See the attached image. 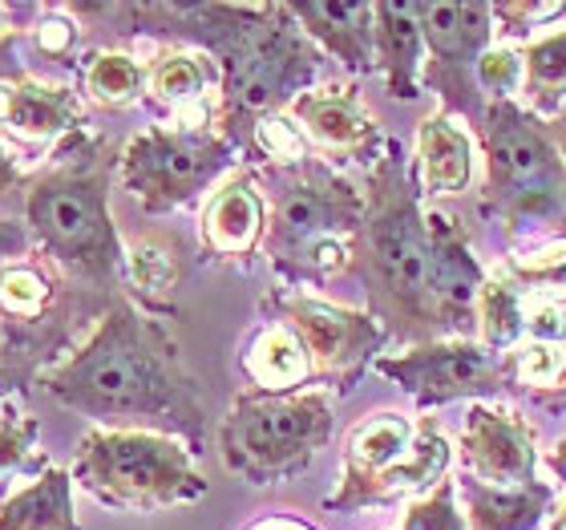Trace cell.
I'll list each match as a JSON object with an SVG mask.
<instances>
[{
	"label": "cell",
	"instance_id": "cell-16",
	"mask_svg": "<svg viewBox=\"0 0 566 530\" xmlns=\"http://www.w3.org/2000/svg\"><path fill=\"white\" fill-rule=\"evenodd\" d=\"M429 224V295H433L437 332L478 341V295L490 271L470 243V231L446 207H424Z\"/></svg>",
	"mask_w": 566,
	"mask_h": 530
},
{
	"label": "cell",
	"instance_id": "cell-39",
	"mask_svg": "<svg viewBox=\"0 0 566 530\" xmlns=\"http://www.w3.org/2000/svg\"><path fill=\"white\" fill-rule=\"evenodd\" d=\"M21 183H24V170L17 163V154L0 142V199H9L12 190H21Z\"/></svg>",
	"mask_w": 566,
	"mask_h": 530
},
{
	"label": "cell",
	"instance_id": "cell-32",
	"mask_svg": "<svg viewBox=\"0 0 566 530\" xmlns=\"http://www.w3.org/2000/svg\"><path fill=\"white\" fill-rule=\"evenodd\" d=\"M502 271L518 283L522 295L566 308V236H546L506 251Z\"/></svg>",
	"mask_w": 566,
	"mask_h": 530
},
{
	"label": "cell",
	"instance_id": "cell-8",
	"mask_svg": "<svg viewBox=\"0 0 566 530\" xmlns=\"http://www.w3.org/2000/svg\"><path fill=\"white\" fill-rule=\"evenodd\" d=\"M458 449L429 413H368L344 437L340 482L324 498L332 515H356L368 507H389L397 498H421L449 478Z\"/></svg>",
	"mask_w": 566,
	"mask_h": 530
},
{
	"label": "cell",
	"instance_id": "cell-38",
	"mask_svg": "<svg viewBox=\"0 0 566 530\" xmlns=\"http://www.w3.org/2000/svg\"><path fill=\"white\" fill-rule=\"evenodd\" d=\"M36 243L29 236V227L17 224V219H0V271L9 268V263L24 260V256H33Z\"/></svg>",
	"mask_w": 566,
	"mask_h": 530
},
{
	"label": "cell",
	"instance_id": "cell-9",
	"mask_svg": "<svg viewBox=\"0 0 566 530\" xmlns=\"http://www.w3.org/2000/svg\"><path fill=\"white\" fill-rule=\"evenodd\" d=\"M336 405L340 397L319 385L295 393H235L214 437L223 470L248 486H280L300 478L332 441Z\"/></svg>",
	"mask_w": 566,
	"mask_h": 530
},
{
	"label": "cell",
	"instance_id": "cell-28",
	"mask_svg": "<svg viewBox=\"0 0 566 530\" xmlns=\"http://www.w3.org/2000/svg\"><path fill=\"white\" fill-rule=\"evenodd\" d=\"M510 381V397H531L534 405L566 409V349L555 341H534L526 336L502 353Z\"/></svg>",
	"mask_w": 566,
	"mask_h": 530
},
{
	"label": "cell",
	"instance_id": "cell-2",
	"mask_svg": "<svg viewBox=\"0 0 566 530\" xmlns=\"http://www.w3.org/2000/svg\"><path fill=\"white\" fill-rule=\"evenodd\" d=\"M36 385L61 409L82 413L102 429L175 434L190 449L207 437V401L175 332L126 292L109 300L94 332Z\"/></svg>",
	"mask_w": 566,
	"mask_h": 530
},
{
	"label": "cell",
	"instance_id": "cell-24",
	"mask_svg": "<svg viewBox=\"0 0 566 530\" xmlns=\"http://www.w3.org/2000/svg\"><path fill=\"white\" fill-rule=\"evenodd\" d=\"M239 368L248 377V389L295 393L316 385V377H312V356L300 344V336L287 324H280V320H263L260 329L251 332L243 353H239Z\"/></svg>",
	"mask_w": 566,
	"mask_h": 530
},
{
	"label": "cell",
	"instance_id": "cell-5",
	"mask_svg": "<svg viewBox=\"0 0 566 530\" xmlns=\"http://www.w3.org/2000/svg\"><path fill=\"white\" fill-rule=\"evenodd\" d=\"M260 175L268 187L263 256L275 280L292 292H307L348 276L365 224V187H356L324 154Z\"/></svg>",
	"mask_w": 566,
	"mask_h": 530
},
{
	"label": "cell",
	"instance_id": "cell-42",
	"mask_svg": "<svg viewBox=\"0 0 566 530\" xmlns=\"http://www.w3.org/2000/svg\"><path fill=\"white\" fill-rule=\"evenodd\" d=\"M543 530H566V490H558L555 510H551V519H546Z\"/></svg>",
	"mask_w": 566,
	"mask_h": 530
},
{
	"label": "cell",
	"instance_id": "cell-21",
	"mask_svg": "<svg viewBox=\"0 0 566 530\" xmlns=\"http://www.w3.org/2000/svg\"><path fill=\"white\" fill-rule=\"evenodd\" d=\"M478 138L461 131L449 114H424L417 122L413 138V178L421 187V199H441V195H458L473 183L478 170Z\"/></svg>",
	"mask_w": 566,
	"mask_h": 530
},
{
	"label": "cell",
	"instance_id": "cell-14",
	"mask_svg": "<svg viewBox=\"0 0 566 530\" xmlns=\"http://www.w3.org/2000/svg\"><path fill=\"white\" fill-rule=\"evenodd\" d=\"M377 377L413 397L421 413L453 405V401H497L510 397V381L502 356L490 353L485 344L473 336H446V341H429L401 349V353H385L373 365Z\"/></svg>",
	"mask_w": 566,
	"mask_h": 530
},
{
	"label": "cell",
	"instance_id": "cell-44",
	"mask_svg": "<svg viewBox=\"0 0 566 530\" xmlns=\"http://www.w3.org/2000/svg\"><path fill=\"white\" fill-rule=\"evenodd\" d=\"M12 17H17V4H12V9L9 4H0V33H9L12 29Z\"/></svg>",
	"mask_w": 566,
	"mask_h": 530
},
{
	"label": "cell",
	"instance_id": "cell-45",
	"mask_svg": "<svg viewBox=\"0 0 566 530\" xmlns=\"http://www.w3.org/2000/svg\"><path fill=\"white\" fill-rule=\"evenodd\" d=\"M0 413H4V401H0Z\"/></svg>",
	"mask_w": 566,
	"mask_h": 530
},
{
	"label": "cell",
	"instance_id": "cell-13",
	"mask_svg": "<svg viewBox=\"0 0 566 530\" xmlns=\"http://www.w3.org/2000/svg\"><path fill=\"white\" fill-rule=\"evenodd\" d=\"M424 73L421 85L437 94L441 114L482 131L485 94L478 85V61L494 45V9L482 0H421Z\"/></svg>",
	"mask_w": 566,
	"mask_h": 530
},
{
	"label": "cell",
	"instance_id": "cell-41",
	"mask_svg": "<svg viewBox=\"0 0 566 530\" xmlns=\"http://www.w3.org/2000/svg\"><path fill=\"white\" fill-rule=\"evenodd\" d=\"M243 530H316V527L307 519H295V515H263V519H255Z\"/></svg>",
	"mask_w": 566,
	"mask_h": 530
},
{
	"label": "cell",
	"instance_id": "cell-11",
	"mask_svg": "<svg viewBox=\"0 0 566 530\" xmlns=\"http://www.w3.org/2000/svg\"><path fill=\"white\" fill-rule=\"evenodd\" d=\"M239 163V150L214 126L154 122L122 142L118 187L146 215H170L199 195H211Z\"/></svg>",
	"mask_w": 566,
	"mask_h": 530
},
{
	"label": "cell",
	"instance_id": "cell-7",
	"mask_svg": "<svg viewBox=\"0 0 566 530\" xmlns=\"http://www.w3.org/2000/svg\"><path fill=\"white\" fill-rule=\"evenodd\" d=\"M109 300L85 292L41 251L0 271V393H24L94 332Z\"/></svg>",
	"mask_w": 566,
	"mask_h": 530
},
{
	"label": "cell",
	"instance_id": "cell-20",
	"mask_svg": "<svg viewBox=\"0 0 566 530\" xmlns=\"http://www.w3.org/2000/svg\"><path fill=\"white\" fill-rule=\"evenodd\" d=\"M85 102L73 82H45V77H24V82L0 85V131L17 134L24 142L57 146L65 134L85 131Z\"/></svg>",
	"mask_w": 566,
	"mask_h": 530
},
{
	"label": "cell",
	"instance_id": "cell-15",
	"mask_svg": "<svg viewBox=\"0 0 566 530\" xmlns=\"http://www.w3.org/2000/svg\"><path fill=\"white\" fill-rule=\"evenodd\" d=\"M461 474L490 486H526L543 470L538 425L502 401H473L458 437Z\"/></svg>",
	"mask_w": 566,
	"mask_h": 530
},
{
	"label": "cell",
	"instance_id": "cell-29",
	"mask_svg": "<svg viewBox=\"0 0 566 530\" xmlns=\"http://www.w3.org/2000/svg\"><path fill=\"white\" fill-rule=\"evenodd\" d=\"M522 106L546 122H555L566 110V29L522 45Z\"/></svg>",
	"mask_w": 566,
	"mask_h": 530
},
{
	"label": "cell",
	"instance_id": "cell-25",
	"mask_svg": "<svg viewBox=\"0 0 566 530\" xmlns=\"http://www.w3.org/2000/svg\"><path fill=\"white\" fill-rule=\"evenodd\" d=\"M219 85H223V73L202 49L158 45L146 61V102L170 114L202 106L211 94L219 97Z\"/></svg>",
	"mask_w": 566,
	"mask_h": 530
},
{
	"label": "cell",
	"instance_id": "cell-46",
	"mask_svg": "<svg viewBox=\"0 0 566 530\" xmlns=\"http://www.w3.org/2000/svg\"><path fill=\"white\" fill-rule=\"evenodd\" d=\"M563 349H566V344H563Z\"/></svg>",
	"mask_w": 566,
	"mask_h": 530
},
{
	"label": "cell",
	"instance_id": "cell-19",
	"mask_svg": "<svg viewBox=\"0 0 566 530\" xmlns=\"http://www.w3.org/2000/svg\"><path fill=\"white\" fill-rule=\"evenodd\" d=\"M307 41L348 73L377 70V0H287Z\"/></svg>",
	"mask_w": 566,
	"mask_h": 530
},
{
	"label": "cell",
	"instance_id": "cell-36",
	"mask_svg": "<svg viewBox=\"0 0 566 530\" xmlns=\"http://www.w3.org/2000/svg\"><path fill=\"white\" fill-rule=\"evenodd\" d=\"M490 9H494V37L502 45H514V41L526 45L534 41V29L566 21V0H502Z\"/></svg>",
	"mask_w": 566,
	"mask_h": 530
},
{
	"label": "cell",
	"instance_id": "cell-4",
	"mask_svg": "<svg viewBox=\"0 0 566 530\" xmlns=\"http://www.w3.org/2000/svg\"><path fill=\"white\" fill-rule=\"evenodd\" d=\"M353 276L368 312L401 349L441 341L429 295V224L413 178V158L397 138L365 170V224L356 236Z\"/></svg>",
	"mask_w": 566,
	"mask_h": 530
},
{
	"label": "cell",
	"instance_id": "cell-3",
	"mask_svg": "<svg viewBox=\"0 0 566 530\" xmlns=\"http://www.w3.org/2000/svg\"><path fill=\"white\" fill-rule=\"evenodd\" d=\"M118 158V142L85 126L65 134L21 183V224L36 251L102 300L126 292V243L109 211Z\"/></svg>",
	"mask_w": 566,
	"mask_h": 530
},
{
	"label": "cell",
	"instance_id": "cell-18",
	"mask_svg": "<svg viewBox=\"0 0 566 530\" xmlns=\"http://www.w3.org/2000/svg\"><path fill=\"white\" fill-rule=\"evenodd\" d=\"M268 239V187L255 166H239L207 195L199 211V248L211 263L251 268Z\"/></svg>",
	"mask_w": 566,
	"mask_h": 530
},
{
	"label": "cell",
	"instance_id": "cell-23",
	"mask_svg": "<svg viewBox=\"0 0 566 530\" xmlns=\"http://www.w3.org/2000/svg\"><path fill=\"white\" fill-rule=\"evenodd\" d=\"M458 498L470 530H543L555 510V482L534 478L526 486H490L470 474L458 478Z\"/></svg>",
	"mask_w": 566,
	"mask_h": 530
},
{
	"label": "cell",
	"instance_id": "cell-17",
	"mask_svg": "<svg viewBox=\"0 0 566 530\" xmlns=\"http://www.w3.org/2000/svg\"><path fill=\"white\" fill-rule=\"evenodd\" d=\"M287 118L304 131V138L316 146L332 166H373L385 150L389 134L380 131L377 114L365 106V97L353 82H324L292 102Z\"/></svg>",
	"mask_w": 566,
	"mask_h": 530
},
{
	"label": "cell",
	"instance_id": "cell-34",
	"mask_svg": "<svg viewBox=\"0 0 566 530\" xmlns=\"http://www.w3.org/2000/svg\"><path fill=\"white\" fill-rule=\"evenodd\" d=\"M36 441H41V422L4 401V413H0V482H12V478L33 482L49 470V458L36 449Z\"/></svg>",
	"mask_w": 566,
	"mask_h": 530
},
{
	"label": "cell",
	"instance_id": "cell-31",
	"mask_svg": "<svg viewBox=\"0 0 566 530\" xmlns=\"http://www.w3.org/2000/svg\"><path fill=\"white\" fill-rule=\"evenodd\" d=\"M522 341H526V295L497 268L485 276L478 295V344L502 356Z\"/></svg>",
	"mask_w": 566,
	"mask_h": 530
},
{
	"label": "cell",
	"instance_id": "cell-22",
	"mask_svg": "<svg viewBox=\"0 0 566 530\" xmlns=\"http://www.w3.org/2000/svg\"><path fill=\"white\" fill-rule=\"evenodd\" d=\"M377 73L397 102L421 97L424 29L421 0H377Z\"/></svg>",
	"mask_w": 566,
	"mask_h": 530
},
{
	"label": "cell",
	"instance_id": "cell-26",
	"mask_svg": "<svg viewBox=\"0 0 566 530\" xmlns=\"http://www.w3.org/2000/svg\"><path fill=\"white\" fill-rule=\"evenodd\" d=\"M73 474L49 466L0 502V530H82L73 515Z\"/></svg>",
	"mask_w": 566,
	"mask_h": 530
},
{
	"label": "cell",
	"instance_id": "cell-12",
	"mask_svg": "<svg viewBox=\"0 0 566 530\" xmlns=\"http://www.w3.org/2000/svg\"><path fill=\"white\" fill-rule=\"evenodd\" d=\"M260 312L268 320H280L300 336V344L312 356V377L319 389H332L336 397L356 393V385L373 373L385 344L392 341L368 308L332 304L316 292H292V288H272L260 300Z\"/></svg>",
	"mask_w": 566,
	"mask_h": 530
},
{
	"label": "cell",
	"instance_id": "cell-27",
	"mask_svg": "<svg viewBox=\"0 0 566 530\" xmlns=\"http://www.w3.org/2000/svg\"><path fill=\"white\" fill-rule=\"evenodd\" d=\"M17 41H21V58L33 77L57 82L49 65H61L65 73H82V21L70 12V4L65 9H36V21L17 29Z\"/></svg>",
	"mask_w": 566,
	"mask_h": 530
},
{
	"label": "cell",
	"instance_id": "cell-6",
	"mask_svg": "<svg viewBox=\"0 0 566 530\" xmlns=\"http://www.w3.org/2000/svg\"><path fill=\"white\" fill-rule=\"evenodd\" d=\"M482 215L502 227L506 251L566 236V163L546 118L522 102H490L482 131Z\"/></svg>",
	"mask_w": 566,
	"mask_h": 530
},
{
	"label": "cell",
	"instance_id": "cell-40",
	"mask_svg": "<svg viewBox=\"0 0 566 530\" xmlns=\"http://www.w3.org/2000/svg\"><path fill=\"white\" fill-rule=\"evenodd\" d=\"M543 470L551 474V482L566 490V437H558L555 446L543 454Z\"/></svg>",
	"mask_w": 566,
	"mask_h": 530
},
{
	"label": "cell",
	"instance_id": "cell-35",
	"mask_svg": "<svg viewBox=\"0 0 566 530\" xmlns=\"http://www.w3.org/2000/svg\"><path fill=\"white\" fill-rule=\"evenodd\" d=\"M397 530H470L458 498V478H446L421 498H409Z\"/></svg>",
	"mask_w": 566,
	"mask_h": 530
},
{
	"label": "cell",
	"instance_id": "cell-37",
	"mask_svg": "<svg viewBox=\"0 0 566 530\" xmlns=\"http://www.w3.org/2000/svg\"><path fill=\"white\" fill-rule=\"evenodd\" d=\"M478 85H482L485 102H518L522 94V45H494L485 49L478 61Z\"/></svg>",
	"mask_w": 566,
	"mask_h": 530
},
{
	"label": "cell",
	"instance_id": "cell-43",
	"mask_svg": "<svg viewBox=\"0 0 566 530\" xmlns=\"http://www.w3.org/2000/svg\"><path fill=\"white\" fill-rule=\"evenodd\" d=\"M546 126H551V138L558 142V150H563V163H566V110L558 114L555 122H546Z\"/></svg>",
	"mask_w": 566,
	"mask_h": 530
},
{
	"label": "cell",
	"instance_id": "cell-30",
	"mask_svg": "<svg viewBox=\"0 0 566 530\" xmlns=\"http://www.w3.org/2000/svg\"><path fill=\"white\" fill-rule=\"evenodd\" d=\"M82 94L102 110H130L146 102V61L130 49H94L82 61Z\"/></svg>",
	"mask_w": 566,
	"mask_h": 530
},
{
	"label": "cell",
	"instance_id": "cell-1",
	"mask_svg": "<svg viewBox=\"0 0 566 530\" xmlns=\"http://www.w3.org/2000/svg\"><path fill=\"white\" fill-rule=\"evenodd\" d=\"M77 21H97L114 41L202 49L219 65L223 85L211 126L231 146L248 150L255 126L280 118L292 102L319 85L324 53L295 24L287 4H223V0H170V4H70Z\"/></svg>",
	"mask_w": 566,
	"mask_h": 530
},
{
	"label": "cell",
	"instance_id": "cell-33",
	"mask_svg": "<svg viewBox=\"0 0 566 530\" xmlns=\"http://www.w3.org/2000/svg\"><path fill=\"white\" fill-rule=\"evenodd\" d=\"M175 288H178V260L175 251L163 243L138 239L126 248V295L134 304L146 308L150 316H170L175 312Z\"/></svg>",
	"mask_w": 566,
	"mask_h": 530
},
{
	"label": "cell",
	"instance_id": "cell-10",
	"mask_svg": "<svg viewBox=\"0 0 566 530\" xmlns=\"http://www.w3.org/2000/svg\"><path fill=\"white\" fill-rule=\"evenodd\" d=\"M73 482L109 510L158 515L190 507L207 495V478L195 466V449L175 434L154 429H102L94 425L77 441Z\"/></svg>",
	"mask_w": 566,
	"mask_h": 530
}]
</instances>
